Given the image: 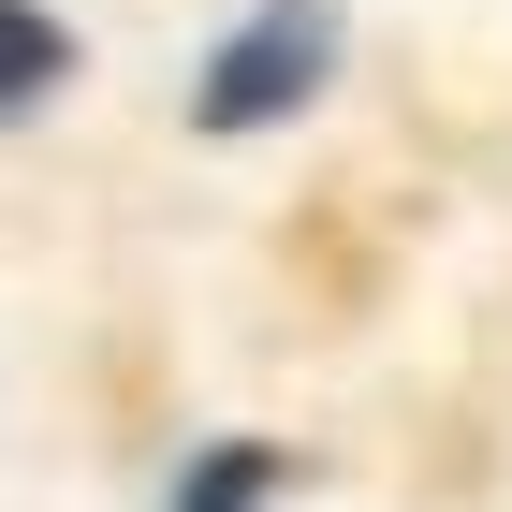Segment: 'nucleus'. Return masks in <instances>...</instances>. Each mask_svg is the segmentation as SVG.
Listing matches in <instances>:
<instances>
[{
  "mask_svg": "<svg viewBox=\"0 0 512 512\" xmlns=\"http://www.w3.org/2000/svg\"><path fill=\"white\" fill-rule=\"evenodd\" d=\"M322 74H337V0H249L235 30L205 44L191 118H205V132H278Z\"/></svg>",
  "mask_w": 512,
  "mask_h": 512,
  "instance_id": "f257e3e1",
  "label": "nucleus"
},
{
  "mask_svg": "<svg viewBox=\"0 0 512 512\" xmlns=\"http://www.w3.org/2000/svg\"><path fill=\"white\" fill-rule=\"evenodd\" d=\"M278 498V439H205L176 469V512H264Z\"/></svg>",
  "mask_w": 512,
  "mask_h": 512,
  "instance_id": "7ed1b4c3",
  "label": "nucleus"
},
{
  "mask_svg": "<svg viewBox=\"0 0 512 512\" xmlns=\"http://www.w3.org/2000/svg\"><path fill=\"white\" fill-rule=\"evenodd\" d=\"M59 74H74V30H59L44 0H0V118H30Z\"/></svg>",
  "mask_w": 512,
  "mask_h": 512,
  "instance_id": "f03ea898",
  "label": "nucleus"
}]
</instances>
